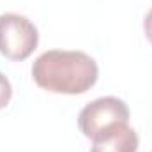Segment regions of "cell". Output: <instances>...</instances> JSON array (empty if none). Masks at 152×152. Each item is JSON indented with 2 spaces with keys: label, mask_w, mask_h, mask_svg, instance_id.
Segmentation results:
<instances>
[{
  "label": "cell",
  "mask_w": 152,
  "mask_h": 152,
  "mask_svg": "<svg viewBox=\"0 0 152 152\" xmlns=\"http://www.w3.org/2000/svg\"><path fill=\"white\" fill-rule=\"evenodd\" d=\"M32 78L42 90L75 96L96 85L99 67L96 60L83 51L50 50L34 60Z\"/></svg>",
  "instance_id": "1"
},
{
  "label": "cell",
  "mask_w": 152,
  "mask_h": 152,
  "mask_svg": "<svg viewBox=\"0 0 152 152\" xmlns=\"http://www.w3.org/2000/svg\"><path fill=\"white\" fill-rule=\"evenodd\" d=\"M37 42L39 32L28 18L16 12L0 14V55L21 62L34 53Z\"/></svg>",
  "instance_id": "2"
},
{
  "label": "cell",
  "mask_w": 152,
  "mask_h": 152,
  "mask_svg": "<svg viewBox=\"0 0 152 152\" xmlns=\"http://www.w3.org/2000/svg\"><path fill=\"white\" fill-rule=\"evenodd\" d=\"M120 124H129V106L115 96L94 99L78 115V127L90 140Z\"/></svg>",
  "instance_id": "3"
},
{
  "label": "cell",
  "mask_w": 152,
  "mask_h": 152,
  "mask_svg": "<svg viewBox=\"0 0 152 152\" xmlns=\"http://www.w3.org/2000/svg\"><path fill=\"white\" fill-rule=\"evenodd\" d=\"M138 134L129 124L115 126L92 140L90 152H138Z\"/></svg>",
  "instance_id": "4"
},
{
  "label": "cell",
  "mask_w": 152,
  "mask_h": 152,
  "mask_svg": "<svg viewBox=\"0 0 152 152\" xmlns=\"http://www.w3.org/2000/svg\"><path fill=\"white\" fill-rule=\"evenodd\" d=\"M12 97V87L11 81L0 73V110H4Z\"/></svg>",
  "instance_id": "5"
},
{
  "label": "cell",
  "mask_w": 152,
  "mask_h": 152,
  "mask_svg": "<svg viewBox=\"0 0 152 152\" xmlns=\"http://www.w3.org/2000/svg\"><path fill=\"white\" fill-rule=\"evenodd\" d=\"M143 32H145V36L149 39V42L152 44V9L147 12V16L143 20Z\"/></svg>",
  "instance_id": "6"
}]
</instances>
